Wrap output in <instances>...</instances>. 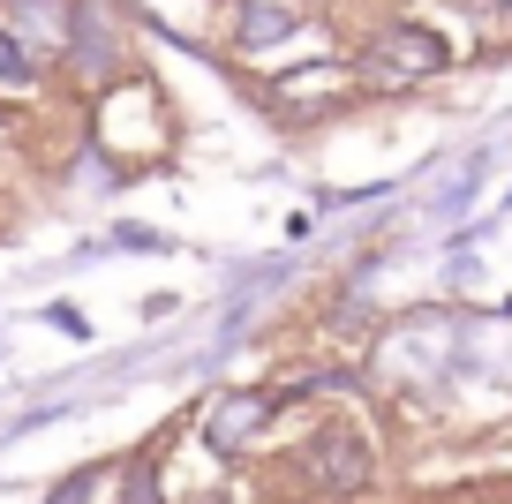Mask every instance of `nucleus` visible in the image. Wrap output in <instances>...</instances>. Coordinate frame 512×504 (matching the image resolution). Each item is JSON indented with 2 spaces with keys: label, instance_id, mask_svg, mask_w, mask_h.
<instances>
[{
  "label": "nucleus",
  "instance_id": "nucleus-1",
  "mask_svg": "<svg viewBox=\"0 0 512 504\" xmlns=\"http://www.w3.org/2000/svg\"><path fill=\"white\" fill-rule=\"evenodd\" d=\"M362 68H369L377 83H415V76H437V68H445V38L422 31V23H392V31L369 38Z\"/></svg>",
  "mask_w": 512,
  "mask_h": 504
},
{
  "label": "nucleus",
  "instance_id": "nucleus-2",
  "mask_svg": "<svg viewBox=\"0 0 512 504\" xmlns=\"http://www.w3.org/2000/svg\"><path fill=\"white\" fill-rule=\"evenodd\" d=\"M445 362H452L445 316H407V324L384 339V377H400V384H437Z\"/></svg>",
  "mask_w": 512,
  "mask_h": 504
},
{
  "label": "nucleus",
  "instance_id": "nucleus-3",
  "mask_svg": "<svg viewBox=\"0 0 512 504\" xmlns=\"http://www.w3.org/2000/svg\"><path fill=\"white\" fill-rule=\"evenodd\" d=\"M302 467H309V482H317L324 497H354V489L369 482V444L354 437V429H317Z\"/></svg>",
  "mask_w": 512,
  "mask_h": 504
},
{
  "label": "nucleus",
  "instance_id": "nucleus-4",
  "mask_svg": "<svg viewBox=\"0 0 512 504\" xmlns=\"http://www.w3.org/2000/svg\"><path fill=\"white\" fill-rule=\"evenodd\" d=\"M294 399H302V384H272V392H226L219 407H211V422H204L211 452H241V444H249V429L272 422V414L294 407Z\"/></svg>",
  "mask_w": 512,
  "mask_h": 504
},
{
  "label": "nucleus",
  "instance_id": "nucleus-5",
  "mask_svg": "<svg viewBox=\"0 0 512 504\" xmlns=\"http://www.w3.org/2000/svg\"><path fill=\"white\" fill-rule=\"evenodd\" d=\"M16 16H23L16 31L31 38V46H46V53L68 46V8H61V0H16Z\"/></svg>",
  "mask_w": 512,
  "mask_h": 504
},
{
  "label": "nucleus",
  "instance_id": "nucleus-6",
  "mask_svg": "<svg viewBox=\"0 0 512 504\" xmlns=\"http://www.w3.org/2000/svg\"><path fill=\"white\" fill-rule=\"evenodd\" d=\"M287 31H294V16L272 8V0H249V8H241V46H272V38H287Z\"/></svg>",
  "mask_w": 512,
  "mask_h": 504
},
{
  "label": "nucleus",
  "instance_id": "nucleus-7",
  "mask_svg": "<svg viewBox=\"0 0 512 504\" xmlns=\"http://www.w3.org/2000/svg\"><path fill=\"white\" fill-rule=\"evenodd\" d=\"M121 504H159V459H151V452L128 459V497Z\"/></svg>",
  "mask_w": 512,
  "mask_h": 504
},
{
  "label": "nucleus",
  "instance_id": "nucleus-8",
  "mask_svg": "<svg viewBox=\"0 0 512 504\" xmlns=\"http://www.w3.org/2000/svg\"><path fill=\"white\" fill-rule=\"evenodd\" d=\"M83 497H91V474H68V482L53 489V504H83Z\"/></svg>",
  "mask_w": 512,
  "mask_h": 504
},
{
  "label": "nucleus",
  "instance_id": "nucleus-9",
  "mask_svg": "<svg viewBox=\"0 0 512 504\" xmlns=\"http://www.w3.org/2000/svg\"><path fill=\"white\" fill-rule=\"evenodd\" d=\"M0 76H16V83H23V76H31V61H23V53H16V46H8V38H0Z\"/></svg>",
  "mask_w": 512,
  "mask_h": 504
},
{
  "label": "nucleus",
  "instance_id": "nucleus-10",
  "mask_svg": "<svg viewBox=\"0 0 512 504\" xmlns=\"http://www.w3.org/2000/svg\"><path fill=\"white\" fill-rule=\"evenodd\" d=\"M497 8H512V0H497Z\"/></svg>",
  "mask_w": 512,
  "mask_h": 504
}]
</instances>
